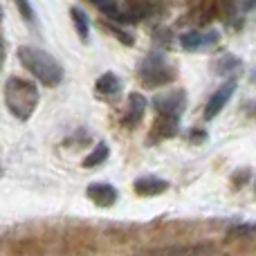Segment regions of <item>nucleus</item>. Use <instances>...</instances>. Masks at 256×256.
Segmentation results:
<instances>
[{
	"label": "nucleus",
	"mask_w": 256,
	"mask_h": 256,
	"mask_svg": "<svg viewBox=\"0 0 256 256\" xmlns=\"http://www.w3.org/2000/svg\"><path fill=\"white\" fill-rule=\"evenodd\" d=\"M236 68H240V61L236 56H232V54H225V56H220L216 61V72L218 74H230V72H234Z\"/></svg>",
	"instance_id": "ddd939ff"
},
{
	"label": "nucleus",
	"mask_w": 256,
	"mask_h": 256,
	"mask_svg": "<svg viewBox=\"0 0 256 256\" xmlns=\"http://www.w3.org/2000/svg\"><path fill=\"white\" fill-rule=\"evenodd\" d=\"M140 74H142V81L144 86L148 88H155V86H162V84H168L173 79V72L171 68L166 66L162 56H148L140 68Z\"/></svg>",
	"instance_id": "7ed1b4c3"
},
{
	"label": "nucleus",
	"mask_w": 256,
	"mask_h": 256,
	"mask_svg": "<svg viewBox=\"0 0 256 256\" xmlns=\"http://www.w3.org/2000/svg\"><path fill=\"white\" fill-rule=\"evenodd\" d=\"M178 122H180V117L178 115H166V112H160L158 122L153 124L150 128V132H153V137H150V142H160V140H166V137H173L178 130Z\"/></svg>",
	"instance_id": "423d86ee"
},
{
	"label": "nucleus",
	"mask_w": 256,
	"mask_h": 256,
	"mask_svg": "<svg viewBox=\"0 0 256 256\" xmlns=\"http://www.w3.org/2000/svg\"><path fill=\"white\" fill-rule=\"evenodd\" d=\"M166 189H168V182L160 180V178H153V176L135 180V194H140V196H160Z\"/></svg>",
	"instance_id": "9d476101"
},
{
	"label": "nucleus",
	"mask_w": 256,
	"mask_h": 256,
	"mask_svg": "<svg viewBox=\"0 0 256 256\" xmlns=\"http://www.w3.org/2000/svg\"><path fill=\"white\" fill-rule=\"evenodd\" d=\"M4 104L16 120H30L38 106V88L20 76H9L4 84Z\"/></svg>",
	"instance_id": "f257e3e1"
},
{
	"label": "nucleus",
	"mask_w": 256,
	"mask_h": 256,
	"mask_svg": "<svg viewBox=\"0 0 256 256\" xmlns=\"http://www.w3.org/2000/svg\"><path fill=\"white\" fill-rule=\"evenodd\" d=\"M70 16H72V20H74V25H76V32H79V36H81V38H88V34H90L88 16H86V14L81 12L79 7H72Z\"/></svg>",
	"instance_id": "f8f14e48"
},
{
	"label": "nucleus",
	"mask_w": 256,
	"mask_h": 256,
	"mask_svg": "<svg viewBox=\"0 0 256 256\" xmlns=\"http://www.w3.org/2000/svg\"><path fill=\"white\" fill-rule=\"evenodd\" d=\"M230 234H243V236L256 234V225H240V227H234V230H232Z\"/></svg>",
	"instance_id": "f3484780"
},
{
	"label": "nucleus",
	"mask_w": 256,
	"mask_h": 256,
	"mask_svg": "<svg viewBox=\"0 0 256 256\" xmlns=\"http://www.w3.org/2000/svg\"><path fill=\"white\" fill-rule=\"evenodd\" d=\"M16 4H18V12L22 14V18H25V20H30V22H34V20H36L34 9H32L30 0H16Z\"/></svg>",
	"instance_id": "dca6fc26"
},
{
	"label": "nucleus",
	"mask_w": 256,
	"mask_h": 256,
	"mask_svg": "<svg viewBox=\"0 0 256 256\" xmlns=\"http://www.w3.org/2000/svg\"><path fill=\"white\" fill-rule=\"evenodd\" d=\"M88 198L94 204H99V207H110L117 200V191H115V186L106 184V182H97V184L88 186Z\"/></svg>",
	"instance_id": "6e6552de"
},
{
	"label": "nucleus",
	"mask_w": 256,
	"mask_h": 256,
	"mask_svg": "<svg viewBox=\"0 0 256 256\" xmlns=\"http://www.w3.org/2000/svg\"><path fill=\"white\" fill-rule=\"evenodd\" d=\"M184 92L182 90H176V92H168V94H160V97H155L153 106L158 112H166V115H182V110H184Z\"/></svg>",
	"instance_id": "20e7f679"
},
{
	"label": "nucleus",
	"mask_w": 256,
	"mask_h": 256,
	"mask_svg": "<svg viewBox=\"0 0 256 256\" xmlns=\"http://www.w3.org/2000/svg\"><path fill=\"white\" fill-rule=\"evenodd\" d=\"M94 4H97L99 9H102L104 14H106L108 18H112V20H120V4L115 2V0H92Z\"/></svg>",
	"instance_id": "2eb2a0df"
},
{
	"label": "nucleus",
	"mask_w": 256,
	"mask_h": 256,
	"mask_svg": "<svg viewBox=\"0 0 256 256\" xmlns=\"http://www.w3.org/2000/svg\"><path fill=\"white\" fill-rule=\"evenodd\" d=\"M120 88H122V84L112 72H106V74H102L97 79V90L104 94V97H115V94L120 92Z\"/></svg>",
	"instance_id": "9b49d317"
},
{
	"label": "nucleus",
	"mask_w": 256,
	"mask_h": 256,
	"mask_svg": "<svg viewBox=\"0 0 256 256\" xmlns=\"http://www.w3.org/2000/svg\"><path fill=\"white\" fill-rule=\"evenodd\" d=\"M234 90H236V81H230V84H225L222 88H218L216 92L209 97V104H207V108H204V117H207V120H214V117L225 108V104L232 99Z\"/></svg>",
	"instance_id": "39448f33"
},
{
	"label": "nucleus",
	"mask_w": 256,
	"mask_h": 256,
	"mask_svg": "<svg viewBox=\"0 0 256 256\" xmlns=\"http://www.w3.org/2000/svg\"><path fill=\"white\" fill-rule=\"evenodd\" d=\"M106 158H108V146L102 142V144H97V148L84 160V166H97V164L106 162Z\"/></svg>",
	"instance_id": "4468645a"
},
{
	"label": "nucleus",
	"mask_w": 256,
	"mask_h": 256,
	"mask_svg": "<svg viewBox=\"0 0 256 256\" xmlns=\"http://www.w3.org/2000/svg\"><path fill=\"white\" fill-rule=\"evenodd\" d=\"M144 110H146V99L142 97V94L132 92L130 97H128V108H126L124 124L128 128L137 126V124H140V120H142V115H144Z\"/></svg>",
	"instance_id": "1a4fd4ad"
},
{
	"label": "nucleus",
	"mask_w": 256,
	"mask_h": 256,
	"mask_svg": "<svg viewBox=\"0 0 256 256\" xmlns=\"http://www.w3.org/2000/svg\"><path fill=\"white\" fill-rule=\"evenodd\" d=\"M218 40V32H209V34H202V32H186V34L180 36V43L184 50H198L207 48V45H214Z\"/></svg>",
	"instance_id": "0eeeda50"
},
{
	"label": "nucleus",
	"mask_w": 256,
	"mask_h": 256,
	"mask_svg": "<svg viewBox=\"0 0 256 256\" xmlns=\"http://www.w3.org/2000/svg\"><path fill=\"white\" fill-rule=\"evenodd\" d=\"M18 58L20 63L40 81L43 86H58L63 81V68L58 66V61L48 54L45 50H38V48H32V45H22L18 48Z\"/></svg>",
	"instance_id": "f03ea898"
}]
</instances>
